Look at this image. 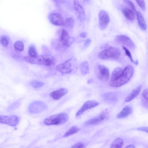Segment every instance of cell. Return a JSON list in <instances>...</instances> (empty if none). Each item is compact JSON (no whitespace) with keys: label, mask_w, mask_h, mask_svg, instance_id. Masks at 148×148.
<instances>
[{"label":"cell","mask_w":148,"mask_h":148,"mask_svg":"<svg viewBox=\"0 0 148 148\" xmlns=\"http://www.w3.org/2000/svg\"><path fill=\"white\" fill-rule=\"evenodd\" d=\"M24 59L25 62L30 64L47 66H53L56 63L54 58L49 54L38 55L35 57H32L29 56H26L24 58Z\"/></svg>","instance_id":"1"},{"label":"cell","mask_w":148,"mask_h":148,"mask_svg":"<svg viewBox=\"0 0 148 148\" xmlns=\"http://www.w3.org/2000/svg\"><path fill=\"white\" fill-rule=\"evenodd\" d=\"M133 68L131 65L126 66L123 69L122 74L115 80L110 82V86L118 87L127 83L131 79L133 74Z\"/></svg>","instance_id":"2"},{"label":"cell","mask_w":148,"mask_h":148,"mask_svg":"<svg viewBox=\"0 0 148 148\" xmlns=\"http://www.w3.org/2000/svg\"><path fill=\"white\" fill-rule=\"evenodd\" d=\"M103 48L104 49L98 55V57L100 59L116 60L120 56L121 52L116 47L106 45Z\"/></svg>","instance_id":"3"},{"label":"cell","mask_w":148,"mask_h":148,"mask_svg":"<svg viewBox=\"0 0 148 148\" xmlns=\"http://www.w3.org/2000/svg\"><path fill=\"white\" fill-rule=\"evenodd\" d=\"M68 119V114L62 113L51 116L45 119V124L47 125H59L66 122Z\"/></svg>","instance_id":"4"},{"label":"cell","mask_w":148,"mask_h":148,"mask_svg":"<svg viewBox=\"0 0 148 148\" xmlns=\"http://www.w3.org/2000/svg\"><path fill=\"white\" fill-rule=\"evenodd\" d=\"M76 62L75 58L72 57L57 65L56 69L63 74L71 73L76 67Z\"/></svg>","instance_id":"5"},{"label":"cell","mask_w":148,"mask_h":148,"mask_svg":"<svg viewBox=\"0 0 148 148\" xmlns=\"http://www.w3.org/2000/svg\"><path fill=\"white\" fill-rule=\"evenodd\" d=\"M47 107L44 103L39 101L33 102L29 105L28 110L32 114L39 113L45 110Z\"/></svg>","instance_id":"6"},{"label":"cell","mask_w":148,"mask_h":148,"mask_svg":"<svg viewBox=\"0 0 148 148\" xmlns=\"http://www.w3.org/2000/svg\"><path fill=\"white\" fill-rule=\"evenodd\" d=\"M19 117L15 115H0V124H6L12 126H15L19 123Z\"/></svg>","instance_id":"7"},{"label":"cell","mask_w":148,"mask_h":148,"mask_svg":"<svg viewBox=\"0 0 148 148\" xmlns=\"http://www.w3.org/2000/svg\"><path fill=\"white\" fill-rule=\"evenodd\" d=\"M115 40L119 44L125 45L132 49H134L135 45L133 42L129 37L124 35H119L116 36Z\"/></svg>","instance_id":"8"},{"label":"cell","mask_w":148,"mask_h":148,"mask_svg":"<svg viewBox=\"0 0 148 148\" xmlns=\"http://www.w3.org/2000/svg\"><path fill=\"white\" fill-rule=\"evenodd\" d=\"M99 25L100 28L104 30L107 27L110 21V18L108 13L103 10H100L98 14Z\"/></svg>","instance_id":"9"},{"label":"cell","mask_w":148,"mask_h":148,"mask_svg":"<svg viewBox=\"0 0 148 148\" xmlns=\"http://www.w3.org/2000/svg\"><path fill=\"white\" fill-rule=\"evenodd\" d=\"M99 104L97 101L94 100L88 101L85 102L76 114L77 117L82 115L86 110L95 107Z\"/></svg>","instance_id":"10"},{"label":"cell","mask_w":148,"mask_h":148,"mask_svg":"<svg viewBox=\"0 0 148 148\" xmlns=\"http://www.w3.org/2000/svg\"><path fill=\"white\" fill-rule=\"evenodd\" d=\"M108 113L103 112L98 115L88 120L85 123L87 125H96L100 123L103 120L108 118Z\"/></svg>","instance_id":"11"},{"label":"cell","mask_w":148,"mask_h":148,"mask_svg":"<svg viewBox=\"0 0 148 148\" xmlns=\"http://www.w3.org/2000/svg\"><path fill=\"white\" fill-rule=\"evenodd\" d=\"M51 22L56 26L63 25L64 21L62 16L57 13H52L49 16Z\"/></svg>","instance_id":"12"},{"label":"cell","mask_w":148,"mask_h":148,"mask_svg":"<svg viewBox=\"0 0 148 148\" xmlns=\"http://www.w3.org/2000/svg\"><path fill=\"white\" fill-rule=\"evenodd\" d=\"M99 79L103 81H106L108 79L109 75L108 69L105 66L99 65Z\"/></svg>","instance_id":"13"},{"label":"cell","mask_w":148,"mask_h":148,"mask_svg":"<svg viewBox=\"0 0 148 148\" xmlns=\"http://www.w3.org/2000/svg\"><path fill=\"white\" fill-rule=\"evenodd\" d=\"M121 11L127 19L131 21L134 20L136 13L130 8L127 6H124L121 8Z\"/></svg>","instance_id":"14"},{"label":"cell","mask_w":148,"mask_h":148,"mask_svg":"<svg viewBox=\"0 0 148 148\" xmlns=\"http://www.w3.org/2000/svg\"><path fill=\"white\" fill-rule=\"evenodd\" d=\"M68 92V90L66 88H62L52 92L50 95L53 99L57 100L65 95Z\"/></svg>","instance_id":"15"},{"label":"cell","mask_w":148,"mask_h":148,"mask_svg":"<svg viewBox=\"0 0 148 148\" xmlns=\"http://www.w3.org/2000/svg\"><path fill=\"white\" fill-rule=\"evenodd\" d=\"M142 86L139 85L134 89L131 93L125 98V101L129 102L135 98L139 93L141 89Z\"/></svg>","instance_id":"16"},{"label":"cell","mask_w":148,"mask_h":148,"mask_svg":"<svg viewBox=\"0 0 148 148\" xmlns=\"http://www.w3.org/2000/svg\"><path fill=\"white\" fill-rule=\"evenodd\" d=\"M132 112V108L130 106H125L117 115L116 117L119 119L126 117L131 113Z\"/></svg>","instance_id":"17"},{"label":"cell","mask_w":148,"mask_h":148,"mask_svg":"<svg viewBox=\"0 0 148 148\" xmlns=\"http://www.w3.org/2000/svg\"><path fill=\"white\" fill-rule=\"evenodd\" d=\"M136 14L140 27L143 30H146L147 28V25L143 15L138 11H136Z\"/></svg>","instance_id":"18"},{"label":"cell","mask_w":148,"mask_h":148,"mask_svg":"<svg viewBox=\"0 0 148 148\" xmlns=\"http://www.w3.org/2000/svg\"><path fill=\"white\" fill-rule=\"evenodd\" d=\"M124 141L120 138H118L115 139L110 144V147L112 148H121L124 145Z\"/></svg>","instance_id":"19"},{"label":"cell","mask_w":148,"mask_h":148,"mask_svg":"<svg viewBox=\"0 0 148 148\" xmlns=\"http://www.w3.org/2000/svg\"><path fill=\"white\" fill-rule=\"evenodd\" d=\"M123 70L120 68H116L113 71L110 82H113L116 79L122 74Z\"/></svg>","instance_id":"20"},{"label":"cell","mask_w":148,"mask_h":148,"mask_svg":"<svg viewBox=\"0 0 148 148\" xmlns=\"http://www.w3.org/2000/svg\"><path fill=\"white\" fill-rule=\"evenodd\" d=\"M69 37L67 31L64 29H62V30L60 41L63 46H64L65 43Z\"/></svg>","instance_id":"21"},{"label":"cell","mask_w":148,"mask_h":148,"mask_svg":"<svg viewBox=\"0 0 148 148\" xmlns=\"http://www.w3.org/2000/svg\"><path fill=\"white\" fill-rule=\"evenodd\" d=\"M80 69L81 73L83 75H86L89 72V69L88 62L84 61L80 65Z\"/></svg>","instance_id":"22"},{"label":"cell","mask_w":148,"mask_h":148,"mask_svg":"<svg viewBox=\"0 0 148 148\" xmlns=\"http://www.w3.org/2000/svg\"><path fill=\"white\" fill-rule=\"evenodd\" d=\"M74 6L76 11L80 15L83 16L85 15L84 11L82 7L77 0H74Z\"/></svg>","instance_id":"23"},{"label":"cell","mask_w":148,"mask_h":148,"mask_svg":"<svg viewBox=\"0 0 148 148\" xmlns=\"http://www.w3.org/2000/svg\"><path fill=\"white\" fill-rule=\"evenodd\" d=\"M103 98L107 101H113L116 100L117 96L115 93L112 92H108L104 94Z\"/></svg>","instance_id":"24"},{"label":"cell","mask_w":148,"mask_h":148,"mask_svg":"<svg viewBox=\"0 0 148 148\" xmlns=\"http://www.w3.org/2000/svg\"><path fill=\"white\" fill-rule=\"evenodd\" d=\"M79 130V129L75 126L71 127L63 136L64 137H67L76 133Z\"/></svg>","instance_id":"25"},{"label":"cell","mask_w":148,"mask_h":148,"mask_svg":"<svg viewBox=\"0 0 148 148\" xmlns=\"http://www.w3.org/2000/svg\"><path fill=\"white\" fill-rule=\"evenodd\" d=\"M29 56L35 57L38 55V53L34 45H30L28 51Z\"/></svg>","instance_id":"26"},{"label":"cell","mask_w":148,"mask_h":148,"mask_svg":"<svg viewBox=\"0 0 148 148\" xmlns=\"http://www.w3.org/2000/svg\"><path fill=\"white\" fill-rule=\"evenodd\" d=\"M74 23V21L71 17L67 18L64 21L63 25L67 27H73Z\"/></svg>","instance_id":"27"},{"label":"cell","mask_w":148,"mask_h":148,"mask_svg":"<svg viewBox=\"0 0 148 148\" xmlns=\"http://www.w3.org/2000/svg\"><path fill=\"white\" fill-rule=\"evenodd\" d=\"M14 47L16 50L21 51L24 49V45L23 43L21 41H17L15 43Z\"/></svg>","instance_id":"28"},{"label":"cell","mask_w":148,"mask_h":148,"mask_svg":"<svg viewBox=\"0 0 148 148\" xmlns=\"http://www.w3.org/2000/svg\"><path fill=\"white\" fill-rule=\"evenodd\" d=\"M20 103L19 101H16L11 104L7 108L8 111L14 110L20 106Z\"/></svg>","instance_id":"29"},{"label":"cell","mask_w":148,"mask_h":148,"mask_svg":"<svg viewBox=\"0 0 148 148\" xmlns=\"http://www.w3.org/2000/svg\"><path fill=\"white\" fill-rule=\"evenodd\" d=\"M123 48L124 50L126 55L130 59L131 62L137 65L138 63V61H135L134 60L133 58H132L131 54L129 50L125 46H123Z\"/></svg>","instance_id":"30"},{"label":"cell","mask_w":148,"mask_h":148,"mask_svg":"<svg viewBox=\"0 0 148 148\" xmlns=\"http://www.w3.org/2000/svg\"><path fill=\"white\" fill-rule=\"evenodd\" d=\"M0 41L2 45L4 47H7L9 45V39L6 36H2L0 38Z\"/></svg>","instance_id":"31"},{"label":"cell","mask_w":148,"mask_h":148,"mask_svg":"<svg viewBox=\"0 0 148 148\" xmlns=\"http://www.w3.org/2000/svg\"><path fill=\"white\" fill-rule=\"evenodd\" d=\"M31 85L35 88H38L43 86L44 84V83L37 81L34 80L31 82Z\"/></svg>","instance_id":"32"},{"label":"cell","mask_w":148,"mask_h":148,"mask_svg":"<svg viewBox=\"0 0 148 148\" xmlns=\"http://www.w3.org/2000/svg\"><path fill=\"white\" fill-rule=\"evenodd\" d=\"M124 2L127 5L126 6L132 10L134 12L136 13L135 7L133 3L130 0H124Z\"/></svg>","instance_id":"33"},{"label":"cell","mask_w":148,"mask_h":148,"mask_svg":"<svg viewBox=\"0 0 148 148\" xmlns=\"http://www.w3.org/2000/svg\"><path fill=\"white\" fill-rule=\"evenodd\" d=\"M142 96L144 98V103L145 106L147 107L148 106V89H147L144 90L142 93Z\"/></svg>","instance_id":"34"},{"label":"cell","mask_w":148,"mask_h":148,"mask_svg":"<svg viewBox=\"0 0 148 148\" xmlns=\"http://www.w3.org/2000/svg\"><path fill=\"white\" fill-rule=\"evenodd\" d=\"M140 7L143 11L145 10V5L144 0H135Z\"/></svg>","instance_id":"35"},{"label":"cell","mask_w":148,"mask_h":148,"mask_svg":"<svg viewBox=\"0 0 148 148\" xmlns=\"http://www.w3.org/2000/svg\"><path fill=\"white\" fill-rule=\"evenodd\" d=\"M74 40L73 37H69L65 43L64 46L67 47H69L73 44Z\"/></svg>","instance_id":"36"},{"label":"cell","mask_w":148,"mask_h":148,"mask_svg":"<svg viewBox=\"0 0 148 148\" xmlns=\"http://www.w3.org/2000/svg\"><path fill=\"white\" fill-rule=\"evenodd\" d=\"M72 148H84L85 145L84 143L82 142H79L76 143L72 146Z\"/></svg>","instance_id":"37"},{"label":"cell","mask_w":148,"mask_h":148,"mask_svg":"<svg viewBox=\"0 0 148 148\" xmlns=\"http://www.w3.org/2000/svg\"><path fill=\"white\" fill-rule=\"evenodd\" d=\"M137 130L139 131L148 132V127H140L137 128Z\"/></svg>","instance_id":"38"},{"label":"cell","mask_w":148,"mask_h":148,"mask_svg":"<svg viewBox=\"0 0 148 148\" xmlns=\"http://www.w3.org/2000/svg\"><path fill=\"white\" fill-rule=\"evenodd\" d=\"M91 42V40L89 38H87L84 43V46L85 47L88 46Z\"/></svg>","instance_id":"39"},{"label":"cell","mask_w":148,"mask_h":148,"mask_svg":"<svg viewBox=\"0 0 148 148\" xmlns=\"http://www.w3.org/2000/svg\"><path fill=\"white\" fill-rule=\"evenodd\" d=\"M87 35V34L86 32H82L80 34V36L83 38H85Z\"/></svg>","instance_id":"40"},{"label":"cell","mask_w":148,"mask_h":148,"mask_svg":"<svg viewBox=\"0 0 148 148\" xmlns=\"http://www.w3.org/2000/svg\"><path fill=\"white\" fill-rule=\"evenodd\" d=\"M135 147L134 145H130L127 146L126 148H134Z\"/></svg>","instance_id":"41"},{"label":"cell","mask_w":148,"mask_h":148,"mask_svg":"<svg viewBox=\"0 0 148 148\" xmlns=\"http://www.w3.org/2000/svg\"><path fill=\"white\" fill-rule=\"evenodd\" d=\"M57 2L60 3H62L64 2L65 1V0H56Z\"/></svg>","instance_id":"42"},{"label":"cell","mask_w":148,"mask_h":148,"mask_svg":"<svg viewBox=\"0 0 148 148\" xmlns=\"http://www.w3.org/2000/svg\"><path fill=\"white\" fill-rule=\"evenodd\" d=\"M93 82L92 80V79H89L88 80V84H90L91 83H92Z\"/></svg>","instance_id":"43"}]
</instances>
